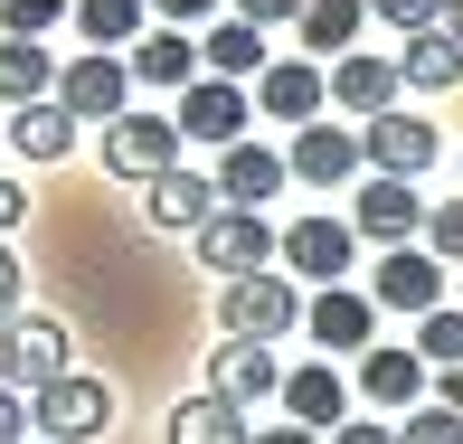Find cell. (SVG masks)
<instances>
[{
  "mask_svg": "<svg viewBox=\"0 0 463 444\" xmlns=\"http://www.w3.org/2000/svg\"><path fill=\"white\" fill-rule=\"evenodd\" d=\"M218 322L227 341H284V331H303V284L293 274H237V284H218Z\"/></svg>",
  "mask_w": 463,
  "mask_h": 444,
  "instance_id": "obj_1",
  "label": "cell"
},
{
  "mask_svg": "<svg viewBox=\"0 0 463 444\" xmlns=\"http://www.w3.org/2000/svg\"><path fill=\"white\" fill-rule=\"evenodd\" d=\"M104 426H114V388L86 378V369H67L57 388L29 397V435H38V444H95Z\"/></svg>",
  "mask_w": 463,
  "mask_h": 444,
  "instance_id": "obj_2",
  "label": "cell"
},
{
  "mask_svg": "<svg viewBox=\"0 0 463 444\" xmlns=\"http://www.w3.org/2000/svg\"><path fill=\"white\" fill-rule=\"evenodd\" d=\"M284 256V227H265V208H218V218L199 227V265L218 274V284H237V274H265Z\"/></svg>",
  "mask_w": 463,
  "mask_h": 444,
  "instance_id": "obj_3",
  "label": "cell"
},
{
  "mask_svg": "<svg viewBox=\"0 0 463 444\" xmlns=\"http://www.w3.org/2000/svg\"><path fill=\"white\" fill-rule=\"evenodd\" d=\"M76 359H67V322H48V312H19L10 331H0V388H19V397H38V388H57Z\"/></svg>",
  "mask_w": 463,
  "mask_h": 444,
  "instance_id": "obj_4",
  "label": "cell"
},
{
  "mask_svg": "<svg viewBox=\"0 0 463 444\" xmlns=\"http://www.w3.org/2000/svg\"><path fill=\"white\" fill-rule=\"evenodd\" d=\"M104 171L114 180H133V189H152L161 171H180V123L171 114H123V123H104Z\"/></svg>",
  "mask_w": 463,
  "mask_h": 444,
  "instance_id": "obj_5",
  "label": "cell"
},
{
  "mask_svg": "<svg viewBox=\"0 0 463 444\" xmlns=\"http://www.w3.org/2000/svg\"><path fill=\"white\" fill-rule=\"evenodd\" d=\"M57 104H67L76 123H123L133 114V67L104 48H76L67 67H57Z\"/></svg>",
  "mask_w": 463,
  "mask_h": 444,
  "instance_id": "obj_6",
  "label": "cell"
},
{
  "mask_svg": "<svg viewBox=\"0 0 463 444\" xmlns=\"http://www.w3.org/2000/svg\"><path fill=\"white\" fill-rule=\"evenodd\" d=\"M180 142H208V152H237L246 142V123H256V95L246 86H227V76H199V86L180 95Z\"/></svg>",
  "mask_w": 463,
  "mask_h": 444,
  "instance_id": "obj_7",
  "label": "cell"
},
{
  "mask_svg": "<svg viewBox=\"0 0 463 444\" xmlns=\"http://www.w3.org/2000/svg\"><path fill=\"white\" fill-rule=\"evenodd\" d=\"M350 227L388 256V246H416L426 237V199H416V180H388V171H369L360 180V199H350Z\"/></svg>",
  "mask_w": 463,
  "mask_h": 444,
  "instance_id": "obj_8",
  "label": "cell"
},
{
  "mask_svg": "<svg viewBox=\"0 0 463 444\" xmlns=\"http://www.w3.org/2000/svg\"><path fill=\"white\" fill-rule=\"evenodd\" d=\"M322 104H331V67H312V57H275V67L256 76V114L265 123H322Z\"/></svg>",
  "mask_w": 463,
  "mask_h": 444,
  "instance_id": "obj_9",
  "label": "cell"
},
{
  "mask_svg": "<svg viewBox=\"0 0 463 444\" xmlns=\"http://www.w3.org/2000/svg\"><path fill=\"white\" fill-rule=\"evenodd\" d=\"M378 312H407V322H426V312H445V265L426 256V246H388L378 256Z\"/></svg>",
  "mask_w": 463,
  "mask_h": 444,
  "instance_id": "obj_10",
  "label": "cell"
},
{
  "mask_svg": "<svg viewBox=\"0 0 463 444\" xmlns=\"http://www.w3.org/2000/svg\"><path fill=\"white\" fill-rule=\"evenodd\" d=\"M360 152H369V171H388V180H416V171H435L445 133H435L426 114H378V123H360Z\"/></svg>",
  "mask_w": 463,
  "mask_h": 444,
  "instance_id": "obj_11",
  "label": "cell"
},
{
  "mask_svg": "<svg viewBox=\"0 0 463 444\" xmlns=\"http://www.w3.org/2000/svg\"><path fill=\"white\" fill-rule=\"evenodd\" d=\"M284 161H293V180H303V189H350V180L369 171V152H360L350 123H303Z\"/></svg>",
  "mask_w": 463,
  "mask_h": 444,
  "instance_id": "obj_12",
  "label": "cell"
},
{
  "mask_svg": "<svg viewBox=\"0 0 463 444\" xmlns=\"http://www.w3.org/2000/svg\"><path fill=\"white\" fill-rule=\"evenodd\" d=\"M350 256H360V227L350 218H293L284 227V265L303 274V284H322V293L350 274Z\"/></svg>",
  "mask_w": 463,
  "mask_h": 444,
  "instance_id": "obj_13",
  "label": "cell"
},
{
  "mask_svg": "<svg viewBox=\"0 0 463 444\" xmlns=\"http://www.w3.org/2000/svg\"><path fill=\"white\" fill-rule=\"evenodd\" d=\"M218 171H161L152 189H142V218L161 227V237H199L208 218H218Z\"/></svg>",
  "mask_w": 463,
  "mask_h": 444,
  "instance_id": "obj_14",
  "label": "cell"
},
{
  "mask_svg": "<svg viewBox=\"0 0 463 444\" xmlns=\"http://www.w3.org/2000/svg\"><path fill=\"white\" fill-rule=\"evenodd\" d=\"M284 416H293V426H303V435H341L350 426V378L341 369H331V359H303V369H284Z\"/></svg>",
  "mask_w": 463,
  "mask_h": 444,
  "instance_id": "obj_15",
  "label": "cell"
},
{
  "mask_svg": "<svg viewBox=\"0 0 463 444\" xmlns=\"http://www.w3.org/2000/svg\"><path fill=\"white\" fill-rule=\"evenodd\" d=\"M123 67H133V86H152V95H189V86L208 76V67H199V38H189V29H142Z\"/></svg>",
  "mask_w": 463,
  "mask_h": 444,
  "instance_id": "obj_16",
  "label": "cell"
},
{
  "mask_svg": "<svg viewBox=\"0 0 463 444\" xmlns=\"http://www.w3.org/2000/svg\"><path fill=\"white\" fill-rule=\"evenodd\" d=\"M397 57H378V48H350L341 67H331V104L341 114H360V123H378V114H397Z\"/></svg>",
  "mask_w": 463,
  "mask_h": 444,
  "instance_id": "obj_17",
  "label": "cell"
},
{
  "mask_svg": "<svg viewBox=\"0 0 463 444\" xmlns=\"http://www.w3.org/2000/svg\"><path fill=\"white\" fill-rule=\"evenodd\" d=\"M208 388H218L227 407H265V397H284V359L265 341H227L218 359H208Z\"/></svg>",
  "mask_w": 463,
  "mask_h": 444,
  "instance_id": "obj_18",
  "label": "cell"
},
{
  "mask_svg": "<svg viewBox=\"0 0 463 444\" xmlns=\"http://www.w3.org/2000/svg\"><path fill=\"white\" fill-rule=\"evenodd\" d=\"M303 331H312V350H369L378 341V303L350 293V284H331V293L303 303Z\"/></svg>",
  "mask_w": 463,
  "mask_h": 444,
  "instance_id": "obj_19",
  "label": "cell"
},
{
  "mask_svg": "<svg viewBox=\"0 0 463 444\" xmlns=\"http://www.w3.org/2000/svg\"><path fill=\"white\" fill-rule=\"evenodd\" d=\"M284 180H293V161H284V152H265L256 133H246L237 152H218V199H227V208H265Z\"/></svg>",
  "mask_w": 463,
  "mask_h": 444,
  "instance_id": "obj_20",
  "label": "cell"
},
{
  "mask_svg": "<svg viewBox=\"0 0 463 444\" xmlns=\"http://www.w3.org/2000/svg\"><path fill=\"white\" fill-rule=\"evenodd\" d=\"M199 67H208V76H227V86H256V76L275 67V48H265L256 19H218V29L199 38Z\"/></svg>",
  "mask_w": 463,
  "mask_h": 444,
  "instance_id": "obj_21",
  "label": "cell"
},
{
  "mask_svg": "<svg viewBox=\"0 0 463 444\" xmlns=\"http://www.w3.org/2000/svg\"><path fill=\"white\" fill-rule=\"evenodd\" d=\"M360 397H369V407L416 416V397H426V359H416V350H360Z\"/></svg>",
  "mask_w": 463,
  "mask_h": 444,
  "instance_id": "obj_22",
  "label": "cell"
},
{
  "mask_svg": "<svg viewBox=\"0 0 463 444\" xmlns=\"http://www.w3.org/2000/svg\"><path fill=\"white\" fill-rule=\"evenodd\" d=\"M171 444H256V426H246V407H227L218 388H199V397L171 407Z\"/></svg>",
  "mask_w": 463,
  "mask_h": 444,
  "instance_id": "obj_23",
  "label": "cell"
},
{
  "mask_svg": "<svg viewBox=\"0 0 463 444\" xmlns=\"http://www.w3.org/2000/svg\"><path fill=\"white\" fill-rule=\"evenodd\" d=\"M10 152L19 161H67L76 152V114H67V104H19V114H10Z\"/></svg>",
  "mask_w": 463,
  "mask_h": 444,
  "instance_id": "obj_24",
  "label": "cell"
},
{
  "mask_svg": "<svg viewBox=\"0 0 463 444\" xmlns=\"http://www.w3.org/2000/svg\"><path fill=\"white\" fill-rule=\"evenodd\" d=\"M57 95V57L38 48V38H0V104H48Z\"/></svg>",
  "mask_w": 463,
  "mask_h": 444,
  "instance_id": "obj_25",
  "label": "cell"
},
{
  "mask_svg": "<svg viewBox=\"0 0 463 444\" xmlns=\"http://www.w3.org/2000/svg\"><path fill=\"white\" fill-rule=\"evenodd\" d=\"M397 76H407L416 95H445V86H463V38H454V29H426V38H407Z\"/></svg>",
  "mask_w": 463,
  "mask_h": 444,
  "instance_id": "obj_26",
  "label": "cell"
},
{
  "mask_svg": "<svg viewBox=\"0 0 463 444\" xmlns=\"http://www.w3.org/2000/svg\"><path fill=\"white\" fill-rule=\"evenodd\" d=\"M293 29H303V48H312V57H331V67H341V57H350V38L369 29V0H312Z\"/></svg>",
  "mask_w": 463,
  "mask_h": 444,
  "instance_id": "obj_27",
  "label": "cell"
},
{
  "mask_svg": "<svg viewBox=\"0 0 463 444\" xmlns=\"http://www.w3.org/2000/svg\"><path fill=\"white\" fill-rule=\"evenodd\" d=\"M142 19H152V0H76V38H86V48H133L142 38Z\"/></svg>",
  "mask_w": 463,
  "mask_h": 444,
  "instance_id": "obj_28",
  "label": "cell"
},
{
  "mask_svg": "<svg viewBox=\"0 0 463 444\" xmlns=\"http://www.w3.org/2000/svg\"><path fill=\"white\" fill-rule=\"evenodd\" d=\"M416 359H426V369H463V303L416 322Z\"/></svg>",
  "mask_w": 463,
  "mask_h": 444,
  "instance_id": "obj_29",
  "label": "cell"
},
{
  "mask_svg": "<svg viewBox=\"0 0 463 444\" xmlns=\"http://www.w3.org/2000/svg\"><path fill=\"white\" fill-rule=\"evenodd\" d=\"M57 19H76V0H0V38H48Z\"/></svg>",
  "mask_w": 463,
  "mask_h": 444,
  "instance_id": "obj_30",
  "label": "cell"
},
{
  "mask_svg": "<svg viewBox=\"0 0 463 444\" xmlns=\"http://www.w3.org/2000/svg\"><path fill=\"white\" fill-rule=\"evenodd\" d=\"M426 256L435 265H463V199H435L426 208Z\"/></svg>",
  "mask_w": 463,
  "mask_h": 444,
  "instance_id": "obj_31",
  "label": "cell"
},
{
  "mask_svg": "<svg viewBox=\"0 0 463 444\" xmlns=\"http://www.w3.org/2000/svg\"><path fill=\"white\" fill-rule=\"evenodd\" d=\"M378 19H388V29H407V38H426V29H445V10L454 0H369Z\"/></svg>",
  "mask_w": 463,
  "mask_h": 444,
  "instance_id": "obj_32",
  "label": "cell"
},
{
  "mask_svg": "<svg viewBox=\"0 0 463 444\" xmlns=\"http://www.w3.org/2000/svg\"><path fill=\"white\" fill-rule=\"evenodd\" d=\"M397 444H463V416L454 407H416L407 426H397Z\"/></svg>",
  "mask_w": 463,
  "mask_h": 444,
  "instance_id": "obj_33",
  "label": "cell"
},
{
  "mask_svg": "<svg viewBox=\"0 0 463 444\" xmlns=\"http://www.w3.org/2000/svg\"><path fill=\"white\" fill-rule=\"evenodd\" d=\"M19 303H29V265L10 256V237H0V331L19 322Z\"/></svg>",
  "mask_w": 463,
  "mask_h": 444,
  "instance_id": "obj_34",
  "label": "cell"
},
{
  "mask_svg": "<svg viewBox=\"0 0 463 444\" xmlns=\"http://www.w3.org/2000/svg\"><path fill=\"white\" fill-rule=\"evenodd\" d=\"M218 10H227V0H152L161 29H199V19H218Z\"/></svg>",
  "mask_w": 463,
  "mask_h": 444,
  "instance_id": "obj_35",
  "label": "cell"
},
{
  "mask_svg": "<svg viewBox=\"0 0 463 444\" xmlns=\"http://www.w3.org/2000/svg\"><path fill=\"white\" fill-rule=\"evenodd\" d=\"M312 0H237V19H256V29H275V19H303Z\"/></svg>",
  "mask_w": 463,
  "mask_h": 444,
  "instance_id": "obj_36",
  "label": "cell"
},
{
  "mask_svg": "<svg viewBox=\"0 0 463 444\" xmlns=\"http://www.w3.org/2000/svg\"><path fill=\"white\" fill-rule=\"evenodd\" d=\"M0 444H29V397L0 388Z\"/></svg>",
  "mask_w": 463,
  "mask_h": 444,
  "instance_id": "obj_37",
  "label": "cell"
},
{
  "mask_svg": "<svg viewBox=\"0 0 463 444\" xmlns=\"http://www.w3.org/2000/svg\"><path fill=\"white\" fill-rule=\"evenodd\" d=\"M19 218H29V189H19V180H0V237H10Z\"/></svg>",
  "mask_w": 463,
  "mask_h": 444,
  "instance_id": "obj_38",
  "label": "cell"
},
{
  "mask_svg": "<svg viewBox=\"0 0 463 444\" xmlns=\"http://www.w3.org/2000/svg\"><path fill=\"white\" fill-rule=\"evenodd\" d=\"M331 444H397V435H388V426H341Z\"/></svg>",
  "mask_w": 463,
  "mask_h": 444,
  "instance_id": "obj_39",
  "label": "cell"
},
{
  "mask_svg": "<svg viewBox=\"0 0 463 444\" xmlns=\"http://www.w3.org/2000/svg\"><path fill=\"white\" fill-rule=\"evenodd\" d=\"M256 444H322V435H303V426H256Z\"/></svg>",
  "mask_w": 463,
  "mask_h": 444,
  "instance_id": "obj_40",
  "label": "cell"
},
{
  "mask_svg": "<svg viewBox=\"0 0 463 444\" xmlns=\"http://www.w3.org/2000/svg\"><path fill=\"white\" fill-rule=\"evenodd\" d=\"M445 407H454V416H463V369H445Z\"/></svg>",
  "mask_w": 463,
  "mask_h": 444,
  "instance_id": "obj_41",
  "label": "cell"
},
{
  "mask_svg": "<svg viewBox=\"0 0 463 444\" xmlns=\"http://www.w3.org/2000/svg\"><path fill=\"white\" fill-rule=\"evenodd\" d=\"M445 29H454V38H463V0H454V10H445Z\"/></svg>",
  "mask_w": 463,
  "mask_h": 444,
  "instance_id": "obj_42",
  "label": "cell"
}]
</instances>
